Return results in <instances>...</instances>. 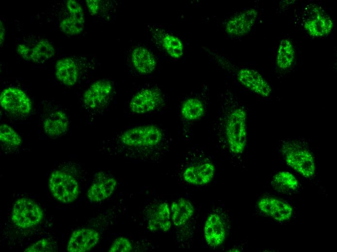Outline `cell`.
Listing matches in <instances>:
<instances>
[{"label": "cell", "instance_id": "obj_1", "mask_svg": "<svg viewBox=\"0 0 337 252\" xmlns=\"http://www.w3.org/2000/svg\"><path fill=\"white\" fill-rule=\"evenodd\" d=\"M217 137L226 143L234 155L242 154L247 143V113L244 107L232 99L223 102L214 124Z\"/></svg>", "mask_w": 337, "mask_h": 252}, {"label": "cell", "instance_id": "obj_2", "mask_svg": "<svg viewBox=\"0 0 337 252\" xmlns=\"http://www.w3.org/2000/svg\"><path fill=\"white\" fill-rule=\"evenodd\" d=\"M281 150L288 166L304 177L314 176L316 170L315 158L307 147L300 142L291 140L283 144Z\"/></svg>", "mask_w": 337, "mask_h": 252}, {"label": "cell", "instance_id": "obj_3", "mask_svg": "<svg viewBox=\"0 0 337 252\" xmlns=\"http://www.w3.org/2000/svg\"><path fill=\"white\" fill-rule=\"evenodd\" d=\"M164 138L163 130L155 125L137 126L122 133L121 142L129 147H153L159 144Z\"/></svg>", "mask_w": 337, "mask_h": 252}, {"label": "cell", "instance_id": "obj_4", "mask_svg": "<svg viewBox=\"0 0 337 252\" xmlns=\"http://www.w3.org/2000/svg\"><path fill=\"white\" fill-rule=\"evenodd\" d=\"M48 184L53 197L61 203H71L78 195V182L71 174L63 171H53L49 178Z\"/></svg>", "mask_w": 337, "mask_h": 252}, {"label": "cell", "instance_id": "obj_5", "mask_svg": "<svg viewBox=\"0 0 337 252\" xmlns=\"http://www.w3.org/2000/svg\"><path fill=\"white\" fill-rule=\"evenodd\" d=\"M43 218V210L32 200L21 198L15 203L12 212V220L17 226L29 228L39 224Z\"/></svg>", "mask_w": 337, "mask_h": 252}, {"label": "cell", "instance_id": "obj_6", "mask_svg": "<svg viewBox=\"0 0 337 252\" xmlns=\"http://www.w3.org/2000/svg\"><path fill=\"white\" fill-rule=\"evenodd\" d=\"M1 107L8 112L18 115H26L32 110L29 97L21 89L14 87L4 89L0 95Z\"/></svg>", "mask_w": 337, "mask_h": 252}, {"label": "cell", "instance_id": "obj_7", "mask_svg": "<svg viewBox=\"0 0 337 252\" xmlns=\"http://www.w3.org/2000/svg\"><path fill=\"white\" fill-rule=\"evenodd\" d=\"M163 102V95L159 89L148 88L134 95L129 106L130 110L134 113L145 114L155 110Z\"/></svg>", "mask_w": 337, "mask_h": 252}, {"label": "cell", "instance_id": "obj_8", "mask_svg": "<svg viewBox=\"0 0 337 252\" xmlns=\"http://www.w3.org/2000/svg\"><path fill=\"white\" fill-rule=\"evenodd\" d=\"M113 90L111 82L100 79L92 83L85 91L83 101L85 105L91 109H96L105 105Z\"/></svg>", "mask_w": 337, "mask_h": 252}, {"label": "cell", "instance_id": "obj_9", "mask_svg": "<svg viewBox=\"0 0 337 252\" xmlns=\"http://www.w3.org/2000/svg\"><path fill=\"white\" fill-rule=\"evenodd\" d=\"M257 205L262 213L278 221L288 220L293 214L290 204L275 197H263L258 201Z\"/></svg>", "mask_w": 337, "mask_h": 252}, {"label": "cell", "instance_id": "obj_10", "mask_svg": "<svg viewBox=\"0 0 337 252\" xmlns=\"http://www.w3.org/2000/svg\"><path fill=\"white\" fill-rule=\"evenodd\" d=\"M100 238L99 233L94 229H77L71 234L68 242L67 251L69 252L89 251L97 245Z\"/></svg>", "mask_w": 337, "mask_h": 252}, {"label": "cell", "instance_id": "obj_11", "mask_svg": "<svg viewBox=\"0 0 337 252\" xmlns=\"http://www.w3.org/2000/svg\"><path fill=\"white\" fill-rule=\"evenodd\" d=\"M237 79L244 87L259 95L266 97L271 94L272 88L269 83L254 69H241L237 73Z\"/></svg>", "mask_w": 337, "mask_h": 252}, {"label": "cell", "instance_id": "obj_12", "mask_svg": "<svg viewBox=\"0 0 337 252\" xmlns=\"http://www.w3.org/2000/svg\"><path fill=\"white\" fill-rule=\"evenodd\" d=\"M215 171V167L211 162L192 164L184 169L183 178L184 181L191 185H205L212 180Z\"/></svg>", "mask_w": 337, "mask_h": 252}, {"label": "cell", "instance_id": "obj_13", "mask_svg": "<svg viewBox=\"0 0 337 252\" xmlns=\"http://www.w3.org/2000/svg\"><path fill=\"white\" fill-rule=\"evenodd\" d=\"M258 12L249 9L230 17L226 23V32L233 36H241L248 33L254 26Z\"/></svg>", "mask_w": 337, "mask_h": 252}, {"label": "cell", "instance_id": "obj_14", "mask_svg": "<svg viewBox=\"0 0 337 252\" xmlns=\"http://www.w3.org/2000/svg\"><path fill=\"white\" fill-rule=\"evenodd\" d=\"M204 236L207 244L212 247L221 245L226 238L225 222L217 213L211 214L204 226Z\"/></svg>", "mask_w": 337, "mask_h": 252}, {"label": "cell", "instance_id": "obj_15", "mask_svg": "<svg viewBox=\"0 0 337 252\" xmlns=\"http://www.w3.org/2000/svg\"><path fill=\"white\" fill-rule=\"evenodd\" d=\"M117 185V180L113 176L99 175L88 189V198L92 203L102 201L112 195Z\"/></svg>", "mask_w": 337, "mask_h": 252}, {"label": "cell", "instance_id": "obj_16", "mask_svg": "<svg viewBox=\"0 0 337 252\" xmlns=\"http://www.w3.org/2000/svg\"><path fill=\"white\" fill-rule=\"evenodd\" d=\"M170 211L167 203L157 205L153 210L148 223V228L152 232H168L171 227Z\"/></svg>", "mask_w": 337, "mask_h": 252}, {"label": "cell", "instance_id": "obj_17", "mask_svg": "<svg viewBox=\"0 0 337 252\" xmlns=\"http://www.w3.org/2000/svg\"><path fill=\"white\" fill-rule=\"evenodd\" d=\"M131 57L135 69L141 74H148L155 69V58L154 55L145 47H136L132 51Z\"/></svg>", "mask_w": 337, "mask_h": 252}, {"label": "cell", "instance_id": "obj_18", "mask_svg": "<svg viewBox=\"0 0 337 252\" xmlns=\"http://www.w3.org/2000/svg\"><path fill=\"white\" fill-rule=\"evenodd\" d=\"M69 127V119L62 110L50 114L44 121L43 128L50 137H58L64 134Z\"/></svg>", "mask_w": 337, "mask_h": 252}, {"label": "cell", "instance_id": "obj_19", "mask_svg": "<svg viewBox=\"0 0 337 252\" xmlns=\"http://www.w3.org/2000/svg\"><path fill=\"white\" fill-rule=\"evenodd\" d=\"M333 26L331 18L320 11H317L314 16L309 17L304 24L306 31L314 37H322L328 34L331 31Z\"/></svg>", "mask_w": 337, "mask_h": 252}, {"label": "cell", "instance_id": "obj_20", "mask_svg": "<svg viewBox=\"0 0 337 252\" xmlns=\"http://www.w3.org/2000/svg\"><path fill=\"white\" fill-rule=\"evenodd\" d=\"M55 75L57 79L64 85L73 86L78 80V67L71 58L60 60L56 64Z\"/></svg>", "mask_w": 337, "mask_h": 252}, {"label": "cell", "instance_id": "obj_21", "mask_svg": "<svg viewBox=\"0 0 337 252\" xmlns=\"http://www.w3.org/2000/svg\"><path fill=\"white\" fill-rule=\"evenodd\" d=\"M171 212L174 225L180 227L184 225L192 217L194 208L189 200L181 198L172 203Z\"/></svg>", "mask_w": 337, "mask_h": 252}, {"label": "cell", "instance_id": "obj_22", "mask_svg": "<svg viewBox=\"0 0 337 252\" xmlns=\"http://www.w3.org/2000/svg\"><path fill=\"white\" fill-rule=\"evenodd\" d=\"M205 107L201 100L196 97L187 98L182 103L181 114L188 122H195L201 119L205 113Z\"/></svg>", "mask_w": 337, "mask_h": 252}, {"label": "cell", "instance_id": "obj_23", "mask_svg": "<svg viewBox=\"0 0 337 252\" xmlns=\"http://www.w3.org/2000/svg\"><path fill=\"white\" fill-rule=\"evenodd\" d=\"M159 41L166 52L174 59H179L184 54V45L178 37L169 33L158 32Z\"/></svg>", "mask_w": 337, "mask_h": 252}, {"label": "cell", "instance_id": "obj_24", "mask_svg": "<svg viewBox=\"0 0 337 252\" xmlns=\"http://www.w3.org/2000/svg\"><path fill=\"white\" fill-rule=\"evenodd\" d=\"M296 178L288 172L281 171L276 173L273 177L271 185L277 191L286 193L295 190L298 187Z\"/></svg>", "mask_w": 337, "mask_h": 252}, {"label": "cell", "instance_id": "obj_25", "mask_svg": "<svg viewBox=\"0 0 337 252\" xmlns=\"http://www.w3.org/2000/svg\"><path fill=\"white\" fill-rule=\"evenodd\" d=\"M293 46L288 39L282 40L279 44L276 59L277 66L283 70L290 68L294 60Z\"/></svg>", "mask_w": 337, "mask_h": 252}, {"label": "cell", "instance_id": "obj_26", "mask_svg": "<svg viewBox=\"0 0 337 252\" xmlns=\"http://www.w3.org/2000/svg\"><path fill=\"white\" fill-rule=\"evenodd\" d=\"M55 53L54 47L49 42L41 40L31 48V61L40 63L51 58Z\"/></svg>", "mask_w": 337, "mask_h": 252}, {"label": "cell", "instance_id": "obj_27", "mask_svg": "<svg viewBox=\"0 0 337 252\" xmlns=\"http://www.w3.org/2000/svg\"><path fill=\"white\" fill-rule=\"evenodd\" d=\"M0 141L5 145L11 147L19 145L22 140L18 134L11 126L6 124L0 126Z\"/></svg>", "mask_w": 337, "mask_h": 252}, {"label": "cell", "instance_id": "obj_28", "mask_svg": "<svg viewBox=\"0 0 337 252\" xmlns=\"http://www.w3.org/2000/svg\"><path fill=\"white\" fill-rule=\"evenodd\" d=\"M60 27L63 32L67 34L75 35L82 32L84 24L69 16L62 20Z\"/></svg>", "mask_w": 337, "mask_h": 252}, {"label": "cell", "instance_id": "obj_29", "mask_svg": "<svg viewBox=\"0 0 337 252\" xmlns=\"http://www.w3.org/2000/svg\"><path fill=\"white\" fill-rule=\"evenodd\" d=\"M66 6L70 14L69 16L80 22L85 23L84 12L80 4L77 1L68 0L66 2Z\"/></svg>", "mask_w": 337, "mask_h": 252}, {"label": "cell", "instance_id": "obj_30", "mask_svg": "<svg viewBox=\"0 0 337 252\" xmlns=\"http://www.w3.org/2000/svg\"><path fill=\"white\" fill-rule=\"evenodd\" d=\"M132 250L131 241L124 237H120L116 239L111 245L109 252H130Z\"/></svg>", "mask_w": 337, "mask_h": 252}, {"label": "cell", "instance_id": "obj_31", "mask_svg": "<svg viewBox=\"0 0 337 252\" xmlns=\"http://www.w3.org/2000/svg\"><path fill=\"white\" fill-rule=\"evenodd\" d=\"M49 241L42 239L32 244L25 250L27 252H51L52 248Z\"/></svg>", "mask_w": 337, "mask_h": 252}, {"label": "cell", "instance_id": "obj_32", "mask_svg": "<svg viewBox=\"0 0 337 252\" xmlns=\"http://www.w3.org/2000/svg\"><path fill=\"white\" fill-rule=\"evenodd\" d=\"M17 53L25 60L31 62V49L24 45H19L17 47Z\"/></svg>", "mask_w": 337, "mask_h": 252}, {"label": "cell", "instance_id": "obj_33", "mask_svg": "<svg viewBox=\"0 0 337 252\" xmlns=\"http://www.w3.org/2000/svg\"><path fill=\"white\" fill-rule=\"evenodd\" d=\"M100 0H86L87 7L89 12L92 15H96L99 10Z\"/></svg>", "mask_w": 337, "mask_h": 252}, {"label": "cell", "instance_id": "obj_34", "mask_svg": "<svg viewBox=\"0 0 337 252\" xmlns=\"http://www.w3.org/2000/svg\"><path fill=\"white\" fill-rule=\"evenodd\" d=\"M5 36V29L3 23L0 21V45L1 46L4 41Z\"/></svg>", "mask_w": 337, "mask_h": 252}]
</instances>
